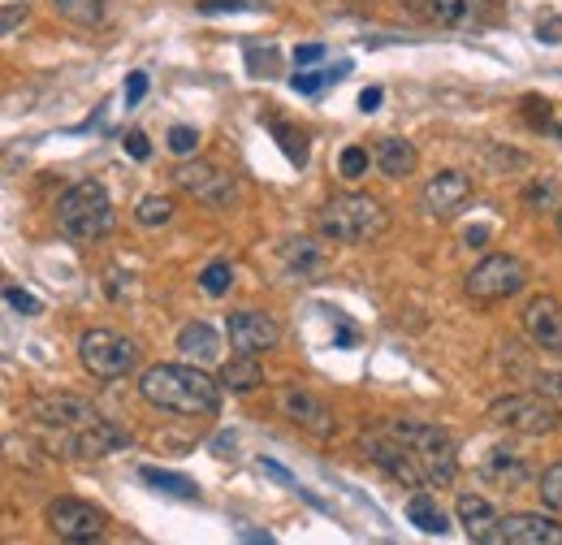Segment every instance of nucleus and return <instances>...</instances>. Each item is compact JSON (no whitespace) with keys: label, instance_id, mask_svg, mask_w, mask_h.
I'll return each mask as SVG.
<instances>
[{"label":"nucleus","instance_id":"nucleus-1","mask_svg":"<svg viewBox=\"0 0 562 545\" xmlns=\"http://www.w3.org/2000/svg\"><path fill=\"white\" fill-rule=\"evenodd\" d=\"M221 381H212L195 364H156L139 377L143 403L173 415H212L221 408Z\"/></svg>","mask_w":562,"mask_h":545},{"label":"nucleus","instance_id":"nucleus-2","mask_svg":"<svg viewBox=\"0 0 562 545\" xmlns=\"http://www.w3.org/2000/svg\"><path fill=\"white\" fill-rule=\"evenodd\" d=\"M316 230L329 243L359 247V243H372V238H381L390 230V212H385L381 200H372V196L347 191V196H334L329 204L316 212Z\"/></svg>","mask_w":562,"mask_h":545},{"label":"nucleus","instance_id":"nucleus-3","mask_svg":"<svg viewBox=\"0 0 562 545\" xmlns=\"http://www.w3.org/2000/svg\"><path fill=\"white\" fill-rule=\"evenodd\" d=\"M381 429L394 433L416 455V464H420L428 485H450V480L459 477V442L441 424H428V420H385Z\"/></svg>","mask_w":562,"mask_h":545},{"label":"nucleus","instance_id":"nucleus-4","mask_svg":"<svg viewBox=\"0 0 562 545\" xmlns=\"http://www.w3.org/2000/svg\"><path fill=\"white\" fill-rule=\"evenodd\" d=\"M113 225H117L113 200H109L104 182H95V178L74 182L70 191L57 200V230L74 243H95V238L113 234Z\"/></svg>","mask_w":562,"mask_h":545},{"label":"nucleus","instance_id":"nucleus-5","mask_svg":"<svg viewBox=\"0 0 562 545\" xmlns=\"http://www.w3.org/2000/svg\"><path fill=\"white\" fill-rule=\"evenodd\" d=\"M490 424L506 429V433H524V437H546V433L559 429L562 415L550 394L528 390V394H502V399H493Z\"/></svg>","mask_w":562,"mask_h":545},{"label":"nucleus","instance_id":"nucleus-6","mask_svg":"<svg viewBox=\"0 0 562 545\" xmlns=\"http://www.w3.org/2000/svg\"><path fill=\"white\" fill-rule=\"evenodd\" d=\"M78 359H82V368L91 377L117 381V377H126L139 364V346L126 338V334H113V330H87L78 338Z\"/></svg>","mask_w":562,"mask_h":545},{"label":"nucleus","instance_id":"nucleus-7","mask_svg":"<svg viewBox=\"0 0 562 545\" xmlns=\"http://www.w3.org/2000/svg\"><path fill=\"white\" fill-rule=\"evenodd\" d=\"M528 286V265L519 256H485L476 269L463 277V290L468 299L476 303H497V299H515L519 290Z\"/></svg>","mask_w":562,"mask_h":545},{"label":"nucleus","instance_id":"nucleus-8","mask_svg":"<svg viewBox=\"0 0 562 545\" xmlns=\"http://www.w3.org/2000/svg\"><path fill=\"white\" fill-rule=\"evenodd\" d=\"M173 182H178L191 200H200V204H209V208L238 204V178H234L229 169L212 165V160H182V165L173 169Z\"/></svg>","mask_w":562,"mask_h":545},{"label":"nucleus","instance_id":"nucleus-9","mask_svg":"<svg viewBox=\"0 0 562 545\" xmlns=\"http://www.w3.org/2000/svg\"><path fill=\"white\" fill-rule=\"evenodd\" d=\"M48 529L66 542H100L109 533V515L82 498H57L48 502Z\"/></svg>","mask_w":562,"mask_h":545},{"label":"nucleus","instance_id":"nucleus-10","mask_svg":"<svg viewBox=\"0 0 562 545\" xmlns=\"http://www.w3.org/2000/svg\"><path fill=\"white\" fill-rule=\"evenodd\" d=\"M225 334H229V346H234V351H243V355H265V351H278L281 325L269 312L243 308V312H229Z\"/></svg>","mask_w":562,"mask_h":545},{"label":"nucleus","instance_id":"nucleus-11","mask_svg":"<svg viewBox=\"0 0 562 545\" xmlns=\"http://www.w3.org/2000/svg\"><path fill=\"white\" fill-rule=\"evenodd\" d=\"M278 408L285 420H294L299 429H307L312 437H334L338 433V420H334V411L325 408L316 394H307V390H299V386H285L278 394Z\"/></svg>","mask_w":562,"mask_h":545},{"label":"nucleus","instance_id":"nucleus-12","mask_svg":"<svg viewBox=\"0 0 562 545\" xmlns=\"http://www.w3.org/2000/svg\"><path fill=\"white\" fill-rule=\"evenodd\" d=\"M502 545H562V524L550 515H532V511H519V515H502L497 520V537Z\"/></svg>","mask_w":562,"mask_h":545},{"label":"nucleus","instance_id":"nucleus-13","mask_svg":"<svg viewBox=\"0 0 562 545\" xmlns=\"http://www.w3.org/2000/svg\"><path fill=\"white\" fill-rule=\"evenodd\" d=\"M472 200V178L459 169H441L437 178H428L420 191V208L428 216H454L459 208Z\"/></svg>","mask_w":562,"mask_h":545},{"label":"nucleus","instance_id":"nucleus-14","mask_svg":"<svg viewBox=\"0 0 562 545\" xmlns=\"http://www.w3.org/2000/svg\"><path fill=\"white\" fill-rule=\"evenodd\" d=\"M31 415H35L44 429H82V424L100 420L95 408H91L87 399H78V394H44V399L31 403Z\"/></svg>","mask_w":562,"mask_h":545},{"label":"nucleus","instance_id":"nucleus-15","mask_svg":"<svg viewBox=\"0 0 562 545\" xmlns=\"http://www.w3.org/2000/svg\"><path fill=\"white\" fill-rule=\"evenodd\" d=\"M122 446H131V433L113 420H91L70 437V455H78V459H104Z\"/></svg>","mask_w":562,"mask_h":545},{"label":"nucleus","instance_id":"nucleus-16","mask_svg":"<svg viewBox=\"0 0 562 545\" xmlns=\"http://www.w3.org/2000/svg\"><path fill=\"white\" fill-rule=\"evenodd\" d=\"M524 334L532 346L541 351H554L562 338V303L554 294H537L528 308H524Z\"/></svg>","mask_w":562,"mask_h":545},{"label":"nucleus","instance_id":"nucleus-17","mask_svg":"<svg viewBox=\"0 0 562 545\" xmlns=\"http://www.w3.org/2000/svg\"><path fill=\"white\" fill-rule=\"evenodd\" d=\"M454 515H459V524H463V533H468L472 542H493V537H497V520H502V515L490 507V498H481V493H459Z\"/></svg>","mask_w":562,"mask_h":545},{"label":"nucleus","instance_id":"nucleus-18","mask_svg":"<svg viewBox=\"0 0 562 545\" xmlns=\"http://www.w3.org/2000/svg\"><path fill=\"white\" fill-rule=\"evenodd\" d=\"M372 156H376V169H381L385 178H412L416 165H420V152H416V143H407V138H381Z\"/></svg>","mask_w":562,"mask_h":545},{"label":"nucleus","instance_id":"nucleus-19","mask_svg":"<svg viewBox=\"0 0 562 545\" xmlns=\"http://www.w3.org/2000/svg\"><path fill=\"white\" fill-rule=\"evenodd\" d=\"M221 386L225 390H234V394H251V390H260L265 386V368H260V355H234V359H225L221 364Z\"/></svg>","mask_w":562,"mask_h":545},{"label":"nucleus","instance_id":"nucleus-20","mask_svg":"<svg viewBox=\"0 0 562 545\" xmlns=\"http://www.w3.org/2000/svg\"><path fill=\"white\" fill-rule=\"evenodd\" d=\"M178 351H182L187 359H195V364H216V359H221V338H216L212 325L191 321V325L178 330Z\"/></svg>","mask_w":562,"mask_h":545},{"label":"nucleus","instance_id":"nucleus-21","mask_svg":"<svg viewBox=\"0 0 562 545\" xmlns=\"http://www.w3.org/2000/svg\"><path fill=\"white\" fill-rule=\"evenodd\" d=\"M481 477L485 480H493V485H506V489H519V485H528V464L515 455V451H490L485 455V464H481Z\"/></svg>","mask_w":562,"mask_h":545},{"label":"nucleus","instance_id":"nucleus-22","mask_svg":"<svg viewBox=\"0 0 562 545\" xmlns=\"http://www.w3.org/2000/svg\"><path fill=\"white\" fill-rule=\"evenodd\" d=\"M428 13H432L437 26L463 31V26H476V22H481L485 0H428Z\"/></svg>","mask_w":562,"mask_h":545},{"label":"nucleus","instance_id":"nucleus-23","mask_svg":"<svg viewBox=\"0 0 562 545\" xmlns=\"http://www.w3.org/2000/svg\"><path fill=\"white\" fill-rule=\"evenodd\" d=\"M407 520L428 533V537H441V533H450V520H446V511L437 507V498L428 493V489H416L412 498H407Z\"/></svg>","mask_w":562,"mask_h":545},{"label":"nucleus","instance_id":"nucleus-24","mask_svg":"<svg viewBox=\"0 0 562 545\" xmlns=\"http://www.w3.org/2000/svg\"><path fill=\"white\" fill-rule=\"evenodd\" d=\"M139 477L151 485V489H160V493H169V498H200V485L191 477H182V472H165V468H139Z\"/></svg>","mask_w":562,"mask_h":545},{"label":"nucleus","instance_id":"nucleus-25","mask_svg":"<svg viewBox=\"0 0 562 545\" xmlns=\"http://www.w3.org/2000/svg\"><path fill=\"white\" fill-rule=\"evenodd\" d=\"M285 265L299 272H321L325 269V252L312 243V238H294V243H285Z\"/></svg>","mask_w":562,"mask_h":545},{"label":"nucleus","instance_id":"nucleus-26","mask_svg":"<svg viewBox=\"0 0 562 545\" xmlns=\"http://www.w3.org/2000/svg\"><path fill=\"white\" fill-rule=\"evenodd\" d=\"M53 9L61 18H70L74 26H95L104 22V0H53Z\"/></svg>","mask_w":562,"mask_h":545},{"label":"nucleus","instance_id":"nucleus-27","mask_svg":"<svg viewBox=\"0 0 562 545\" xmlns=\"http://www.w3.org/2000/svg\"><path fill=\"white\" fill-rule=\"evenodd\" d=\"M347 62H342V66H334V69H316V74H294V78H290V87H294V91H299V96H316V91H321V87H329V82H342V78H347Z\"/></svg>","mask_w":562,"mask_h":545},{"label":"nucleus","instance_id":"nucleus-28","mask_svg":"<svg viewBox=\"0 0 562 545\" xmlns=\"http://www.w3.org/2000/svg\"><path fill=\"white\" fill-rule=\"evenodd\" d=\"M135 221H139L143 230L169 225V221H173V204H169L165 196H147V200H139V208H135Z\"/></svg>","mask_w":562,"mask_h":545},{"label":"nucleus","instance_id":"nucleus-29","mask_svg":"<svg viewBox=\"0 0 562 545\" xmlns=\"http://www.w3.org/2000/svg\"><path fill=\"white\" fill-rule=\"evenodd\" d=\"M269 131L281 138V152L290 156V165H307V143H303V135H299V131H290L285 122H278V118L269 122Z\"/></svg>","mask_w":562,"mask_h":545},{"label":"nucleus","instance_id":"nucleus-30","mask_svg":"<svg viewBox=\"0 0 562 545\" xmlns=\"http://www.w3.org/2000/svg\"><path fill=\"white\" fill-rule=\"evenodd\" d=\"M200 286H204V294L221 299V294L234 286V269H229V260H212L209 269L200 272Z\"/></svg>","mask_w":562,"mask_h":545},{"label":"nucleus","instance_id":"nucleus-31","mask_svg":"<svg viewBox=\"0 0 562 545\" xmlns=\"http://www.w3.org/2000/svg\"><path fill=\"white\" fill-rule=\"evenodd\" d=\"M537 493H541V502H546L550 511H562V464H554V468H546V472H541Z\"/></svg>","mask_w":562,"mask_h":545},{"label":"nucleus","instance_id":"nucleus-32","mask_svg":"<svg viewBox=\"0 0 562 545\" xmlns=\"http://www.w3.org/2000/svg\"><path fill=\"white\" fill-rule=\"evenodd\" d=\"M376 156H368V147H342V156H338V169H342V178H363L368 174V165H372Z\"/></svg>","mask_w":562,"mask_h":545},{"label":"nucleus","instance_id":"nucleus-33","mask_svg":"<svg viewBox=\"0 0 562 545\" xmlns=\"http://www.w3.org/2000/svg\"><path fill=\"white\" fill-rule=\"evenodd\" d=\"M528 386H532L537 394L562 399V368H537V372H528Z\"/></svg>","mask_w":562,"mask_h":545},{"label":"nucleus","instance_id":"nucleus-34","mask_svg":"<svg viewBox=\"0 0 562 545\" xmlns=\"http://www.w3.org/2000/svg\"><path fill=\"white\" fill-rule=\"evenodd\" d=\"M22 22H26V0H4V4H0V35L13 40Z\"/></svg>","mask_w":562,"mask_h":545},{"label":"nucleus","instance_id":"nucleus-35","mask_svg":"<svg viewBox=\"0 0 562 545\" xmlns=\"http://www.w3.org/2000/svg\"><path fill=\"white\" fill-rule=\"evenodd\" d=\"M4 303H9L13 312H22V316H40V312H44V303H40L35 294H26L22 286H4Z\"/></svg>","mask_w":562,"mask_h":545},{"label":"nucleus","instance_id":"nucleus-36","mask_svg":"<svg viewBox=\"0 0 562 545\" xmlns=\"http://www.w3.org/2000/svg\"><path fill=\"white\" fill-rule=\"evenodd\" d=\"M195 147H200V131L195 126H173L169 131V152L173 156H195Z\"/></svg>","mask_w":562,"mask_h":545},{"label":"nucleus","instance_id":"nucleus-37","mask_svg":"<svg viewBox=\"0 0 562 545\" xmlns=\"http://www.w3.org/2000/svg\"><path fill=\"white\" fill-rule=\"evenodd\" d=\"M195 9L200 13H251L256 4H247V0H200Z\"/></svg>","mask_w":562,"mask_h":545},{"label":"nucleus","instance_id":"nucleus-38","mask_svg":"<svg viewBox=\"0 0 562 545\" xmlns=\"http://www.w3.org/2000/svg\"><path fill=\"white\" fill-rule=\"evenodd\" d=\"M143 96H147V74H143V69H135V74L126 78V104L135 109Z\"/></svg>","mask_w":562,"mask_h":545},{"label":"nucleus","instance_id":"nucleus-39","mask_svg":"<svg viewBox=\"0 0 562 545\" xmlns=\"http://www.w3.org/2000/svg\"><path fill=\"white\" fill-rule=\"evenodd\" d=\"M537 40H541V44H562V18L537 22Z\"/></svg>","mask_w":562,"mask_h":545},{"label":"nucleus","instance_id":"nucleus-40","mask_svg":"<svg viewBox=\"0 0 562 545\" xmlns=\"http://www.w3.org/2000/svg\"><path fill=\"white\" fill-rule=\"evenodd\" d=\"M325 57V44H299L294 48V66H312V62H321Z\"/></svg>","mask_w":562,"mask_h":545},{"label":"nucleus","instance_id":"nucleus-41","mask_svg":"<svg viewBox=\"0 0 562 545\" xmlns=\"http://www.w3.org/2000/svg\"><path fill=\"white\" fill-rule=\"evenodd\" d=\"M126 152H131L135 160H147V156H151V143H147V135L135 131V135H126Z\"/></svg>","mask_w":562,"mask_h":545},{"label":"nucleus","instance_id":"nucleus-42","mask_svg":"<svg viewBox=\"0 0 562 545\" xmlns=\"http://www.w3.org/2000/svg\"><path fill=\"white\" fill-rule=\"evenodd\" d=\"M550 196H554V182H532V187L524 191V200H528V204H546Z\"/></svg>","mask_w":562,"mask_h":545},{"label":"nucleus","instance_id":"nucleus-43","mask_svg":"<svg viewBox=\"0 0 562 545\" xmlns=\"http://www.w3.org/2000/svg\"><path fill=\"white\" fill-rule=\"evenodd\" d=\"M381 100H385V91H381V87H363V91H359V109H363V113H372Z\"/></svg>","mask_w":562,"mask_h":545},{"label":"nucleus","instance_id":"nucleus-44","mask_svg":"<svg viewBox=\"0 0 562 545\" xmlns=\"http://www.w3.org/2000/svg\"><path fill=\"white\" fill-rule=\"evenodd\" d=\"M485 238H490V230H485V225H472V230H468V234H463V243H468V247H472V243H476V247H481V243H485Z\"/></svg>","mask_w":562,"mask_h":545},{"label":"nucleus","instance_id":"nucleus-45","mask_svg":"<svg viewBox=\"0 0 562 545\" xmlns=\"http://www.w3.org/2000/svg\"><path fill=\"white\" fill-rule=\"evenodd\" d=\"M260 468H265V472H269V477H278V480H285V485H294V480H290V472H285V468H278V464H269V459H265V464H260Z\"/></svg>","mask_w":562,"mask_h":545},{"label":"nucleus","instance_id":"nucleus-46","mask_svg":"<svg viewBox=\"0 0 562 545\" xmlns=\"http://www.w3.org/2000/svg\"><path fill=\"white\" fill-rule=\"evenodd\" d=\"M554 225H559V234H562V208L554 212Z\"/></svg>","mask_w":562,"mask_h":545},{"label":"nucleus","instance_id":"nucleus-47","mask_svg":"<svg viewBox=\"0 0 562 545\" xmlns=\"http://www.w3.org/2000/svg\"><path fill=\"white\" fill-rule=\"evenodd\" d=\"M554 355H562V338H559V346H554Z\"/></svg>","mask_w":562,"mask_h":545},{"label":"nucleus","instance_id":"nucleus-48","mask_svg":"<svg viewBox=\"0 0 562 545\" xmlns=\"http://www.w3.org/2000/svg\"><path fill=\"white\" fill-rule=\"evenodd\" d=\"M559 135H562V122H559Z\"/></svg>","mask_w":562,"mask_h":545}]
</instances>
